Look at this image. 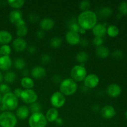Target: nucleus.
<instances>
[{"instance_id": "f257e3e1", "label": "nucleus", "mask_w": 127, "mask_h": 127, "mask_svg": "<svg viewBox=\"0 0 127 127\" xmlns=\"http://www.w3.org/2000/svg\"><path fill=\"white\" fill-rule=\"evenodd\" d=\"M78 24L85 30L92 29L97 22V16L93 11H83L79 14L77 19Z\"/></svg>"}, {"instance_id": "f03ea898", "label": "nucleus", "mask_w": 127, "mask_h": 127, "mask_svg": "<svg viewBox=\"0 0 127 127\" xmlns=\"http://www.w3.org/2000/svg\"><path fill=\"white\" fill-rule=\"evenodd\" d=\"M18 103V98L13 93L10 92L2 95L0 110L2 112L13 111L15 109H17Z\"/></svg>"}, {"instance_id": "7ed1b4c3", "label": "nucleus", "mask_w": 127, "mask_h": 127, "mask_svg": "<svg viewBox=\"0 0 127 127\" xmlns=\"http://www.w3.org/2000/svg\"><path fill=\"white\" fill-rule=\"evenodd\" d=\"M78 85L76 82L70 78H65L60 83V92L65 96H70L76 92Z\"/></svg>"}, {"instance_id": "20e7f679", "label": "nucleus", "mask_w": 127, "mask_h": 127, "mask_svg": "<svg viewBox=\"0 0 127 127\" xmlns=\"http://www.w3.org/2000/svg\"><path fill=\"white\" fill-rule=\"evenodd\" d=\"M17 122V117L12 112L4 111L0 114V126L1 127H15Z\"/></svg>"}, {"instance_id": "39448f33", "label": "nucleus", "mask_w": 127, "mask_h": 127, "mask_svg": "<svg viewBox=\"0 0 127 127\" xmlns=\"http://www.w3.org/2000/svg\"><path fill=\"white\" fill-rule=\"evenodd\" d=\"M47 122L45 116L42 112L32 114L28 120L30 127H45Z\"/></svg>"}, {"instance_id": "423d86ee", "label": "nucleus", "mask_w": 127, "mask_h": 127, "mask_svg": "<svg viewBox=\"0 0 127 127\" xmlns=\"http://www.w3.org/2000/svg\"><path fill=\"white\" fill-rule=\"evenodd\" d=\"M71 77L76 82L83 81L88 75L86 68L81 64L75 65L72 68L71 70Z\"/></svg>"}, {"instance_id": "0eeeda50", "label": "nucleus", "mask_w": 127, "mask_h": 127, "mask_svg": "<svg viewBox=\"0 0 127 127\" xmlns=\"http://www.w3.org/2000/svg\"><path fill=\"white\" fill-rule=\"evenodd\" d=\"M66 102L65 96L60 91L55 92L50 97V103L55 109L61 108L64 105Z\"/></svg>"}, {"instance_id": "6e6552de", "label": "nucleus", "mask_w": 127, "mask_h": 127, "mask_svg": "<svg viewBox=\"0 0 127 127\" xmlns=\"http://www.w3.org/2000/svg\"><path fill=\"white\" fill-rule=\"evenodd\" d=\"M21 99L26 104H31L37 102L38 95L35 91L32 89H24L22 91Z\"/></svg>"}, {"instance_id": "1a4fd4ad", "label": "nucleus", "mask_w": 127, "mask_h": 127, "mask_svg": "<svg viewBox=\"0 0 127 127\" xmlns=\"http://www.w3.org/2000/svg\"><path fill=\"white\" fill-rule=\"evenodd\" d=\"M99 78L95 74H89L86 76L84 81V84L87 88L93 89L98 86L99 83Z\"/></svg>"}, {"instance_id": "9d476101", "label": "nucleus", "mask_w": 127, "mask_h": 127, "mask_svg": "<svg viewBox=\"0 0 127 127\" xmlns=\"http://www.w3.org/2000/svg\"><path fill=\"white\" fill-rule=\"evenodd\" d=\"M66 41L71 45H76L81 40L80 35L77 32L68 31L65 35Z\"/></svg>"}, {"instance_id": "9b49d317", "label": "nucleus", "mask_w": 127, "mask_h": 127, "mask_svg": "<svg viewBox=\"0 0 127 127\" xmlns=\"http://www.w3.org/2000/svg\"><path fill=\"white\" fill-rule=\"evenodd\" d=\"M100 115L105 119H111L116 115V110L112 105H105L100 110Z\"/></svg>"}, {"instance_id": "f8f14e48", "label": "nucleus", "mask_w": 127, "mask_h": 127, "mask_svg": "<svg viewBox=\"0 0 127 127\" xmlns=\"http://www.w3.org/2000/svg\"><path fill=\"white\" fill-rule=\"evenodd\" d=\"M122 93V88L119 84L112 83L107 88V94L111 97H117L119 96Z\"/></svg>"}, {"instance_id": "ddd939ff", "label": "nucleus", "mask_w": 127, "mask_h": 127, "mask_svg": "<svg viewBox=\"0 0 127 127\" xmlns=\"http://www.w3.org/2000/svg\"><path fill=\"white\" fill-rule=\"evenodd\" d=\"M92 29L94 37L103 38L107 33V27L104 24L97 23V24Z\"/></svg>"}, {"instance_id": "4468645a", "label": "nucleus", "mask_w": 127, "mask_h": 127, "mask_svg": "<svg viewBox=\"0 0 127 127\" xmlns=\"http://www.w3.org/2000/svg\"><path fill=\"white\" fill-rule=\"evenodd\" d=\"M16 34L19 37H24L28 32V28L26 26V21L22 19L16 24Z\"/></svg>"}, {"instance_id": "2eb2a0df", "label": "nucleus", "mask_w": 127, "mask_h": 127, "mask_svg": "<svg viewBox=\"0 0 127 127\" xmlns=\"http://www.w3.org/2000/svg\"><path fill=\"white\" fill-rule=\"evenodd\" d=\"M46 74H47L46 69L41 66H36L33 67L31 70V75L35 79H42L45 76Z\"/></svg>"}, {"instance_id": "dca6fc26", "label": "nucleus", "mask_w": 127, "mask_h": 127, "mask_svg": "<svg viewBox=\"0 0 127 127\" xmlns=\"http://www.w3.org/2000/svg\"><path fill=\"white\" fill-rule=\"evenodd\" d=\"M27 42L24 38L17 37L12 42V47L16 52H22L27 48Z\"/></svg>"}, {"instance_id": "f3484780", "label": "nucleus", "mask_w": 127, "mask_h": 127, "mask_svg": "<svg viewBox=\"0 0 127 127\" xmlns=\"http://www.w3.org/2000/svg\"><path fill=\"white\" fill-rule=\"evenodd\" d=\"M55 26V22L53 19L50 17H45L42 19L40 22V27L43 31H50Z\"/></svg>"}, {"instance_id": "a211bd4d", "label": "nucleus", "mask_w": 127, "mask_h": 127, "mask_svg": "<svg viewBox=\"0 0 127 127\" xmlns=\"http://www.w3.org/2000/svg\"><path fill=\"white\" fill-rule=\"evenodd\" d=\"M30 110L29 108L26 105H21L17 108L16 113V117L19 119L20 120H25L27 119L29 115Z\"/></svg>"}, {"instance_id": "6ab92c4d", "label": "nucleus", "mask_w": 127, "mask_h": 127, "mask_svg": "<svg viewBox=\"0 0 127 127\" xmlns=\"http://www.w3.org/2000/svg\"><path fill=\"white\" fill-rule=\"evenodd\" d=\"M22 13L20 10L14 9L9 14V20L11 23L16 25L17 22L22 19Z\"/></svg>"}, {"instance_id": "aec40b11", "label": "nucleus", "mask_w": 127, "mask_h": 127, "mask_svg": "<svg viewBox=\"0 0 127 127\" xmlns=\"http://www.w3.org/2000/svg\"><path fill=\"white\" fill-rule=\"evenodd\" d=\"M12 60L9 56H0V69L6 71L12 66Z\"/></svg>"}, {"instance_id": "412c9836", "label": "nucleus", "mask_w": 127, "mask_h": 127, "mask_svg": "<svg viewBox=\"0 0 127 127\" xmlns=\"http://www.w3.org/2000/svg\"><path fill=\"white\" fill-rule=\"evenodd\" d=\"M58 115H59V112H58L57 109L52 107L47 110L45 116L47 122H53L59 117Z\"/></svg>"}, {"instance_id": "4be33fe9", "label": "nucleus", "mask_w": 127, "mask_h": 127, "mask_svg": "<svg viewBox=\"0 0 127 127\" xmlns=\"http://www.w3.org/2000/svg\"><path fill=\"white\" fill-rule=\"evenodd\" d=\"M12 35L7 31H0V44L7 45L12 41Z\"/></svg>"}, {"instance_id": "5701e85b", "label": "nucleus", "mask_w": 127, "mask_h": 127, "mask_svg": "<svg viewBox=\"0 0 127 127\" xmlns=\"http://www.w3.org/2000/svg\"><path fill=\"white\" fill-rule=\"evenodd\" d=\"M96 55L100 58H105L109 57L110 54V51L108 47L106 46L101 45L97 47L95 50Z\"/></svg>"}, {"instance_id": "b1692460", "label": "nucleus", "mask_w": 127, "mask_h": 127, "mask_svg": "<svg viewBox=\"0 0 127 127\" xmlns=\"http://www.w3.org/2000/svg\"><path fill=\"white\" fill-rule=\"evenodd\" d=\"M21 84L26 89H32L34 86V82L33 79L30 77H23L21 79Z\"/></svg>"}, {"instance_id": "393cba45", "label": "nucleus", "mask_w": 127, "mask_h": 127, "mask_svg": "<svg viewBox=\"0 0 127 127\" xmlns=\"http://www.w3.org/2000/svg\"><path fill=\"white\" fill-rule=\"evenodd\" d=\"M16 78H17V76H16V73L11 71L7 72L3 76V79L5 82L9 84L14 83L16 80Z\"/></svg>"}, {"instance_id": "a878e982", "label": "nucleus", "mask_w": 127, "mask_h": 127, "mask_svg": "<svg viewBox=\"0 0 127 127\" xmlns=\"http://www.w3.org/2000/svg\"><path fill=\"white\" fill-rule=\"evenodd\" d=\"M76 59L78 62L80 63H84L89 60V55L84 51H81L76 54Z\"/></svg>"}, {"instance_id": "bb28decb", "label": "nucleus", "mask_w": 127, "mask_h": 127, "mask_svg": "<svg viewBox=\"0 0 127 127\" xmlns=\"http://www.w3.org/2000/svg\"><path fill=\"white\" fill-rule=\"evenodd\" d=\"M7 2L14 9H19L24 5L25 1L24 0H8Z\"/></svg>"}, {"instance_id": "cd10ccee", "label": "nucleus", "mask_w": 127, "mask_h": 127, "mask_svg": "<svg viewBox=\"0 0 127 127\" xmlns=\"http://www.w3.org/2000/svg\"><path fill=\"white\" fill-rule=\"evenodd\" d=\"M107 33L111 37H115L119 33V29L115 25H110L107 28Z\"/></svg>"}, {"instance_id": "c85d7f7f", "label": "nucleus", "mask_w": 127, "mask_h": 127, "mask_svg": "<svg viewBox=\"0 0 127 127\" xmlns=\"http://www.w3.org/2000/svg\"><path fill=\"white\" fill-rule=\"evenodd\" d=\"M63 42V40L60 37H52L50 42V46L53 48H58L60 47Z\"/></svg>"}, {"instance_id": "c756f323", "label": "nucleus", "mask_w": 127, "mask_h": 127, "mask_svg": "<svg viewBox=\"0 0 127 127\" xmlns=\"http://www.w3.org/2000/svg\"><path fill=\"white\" fill-rule=\"evenodd\" d=\"M113 11L112 8L108 6L102 7L101 9L99 11V16L101 17H107L112 15Z\"/></svg>"}, {"instance_id": "7c9ffc66", "label": "nucleus", "mask_w": 127, "mask_h": 127, "mask_svg": "<svg viewBox=\"0 0 127 127\" xmlns=\"http://www.w3.org/2000/svg\"><path fill=\"white\" fill-rule=\"evenodd\" d=\"M26 63L24 60L22 58H17L14 61V66L16 69L23 70L25 69Z\"/></svg>"}, {"instance_id": "2f4dec72", "label": "nucleus", "mask_w": 127, "mask_h": 127, "mask_svg": "<svg viewBox=\"0 0 127 127\" xmlns=\"http://www.w3.org/2000/svg\"><path fill=\"white\" fill-rule=\"evenodd\" d=\"M11 53V48L9 45H2L0 47V54L2 56H9Z\"/></svg>"}, {"instance_id": "473e14b6", "label": "nucleus", "mask_w": 127, "mask_h": 127, "mask_svg": "<svg viewBox=\"0 0 127 127\" xmlns=\"http://www.w3.org/2000/svg\"><path fill=\"white\" fill-rule=\"evenodd\" d=\"M79 9L83 11H89L91 7V2L88 0H83L79 2Z\"/></svg>"}, {"instance_id": "72a5a7b5", "label": "nucleus", "mask_w": 127, "mask_h": 127, "mask_svg": "<svg viewBox=\"0 0 127 127\" xmlns=\"http://www.w3.org/2000/svg\"><path fill=\"white\" fill-rule=\"evenodd\" d=\"M41 109H42V107H41L40 104L38 102H37L33 103V104H30L29 110H31L32 114L37 112H40Z\"/></svg>"}, {"instance_id": "f704fd0d", "label": "nucleus", "mask_w": 127, "mask_h": 127, "mask_svg": "<svg viewBox=\"0 0 127 127\" xmlns=\"http://www.w3.org/2000/svg\"><path fill=\"white\" fill-rule=\"evenodd\" d=\"M119 13L122 15L127 14V1H122L120 3L119 6Z\"/></svg>"}, {"instance_id": "c9c22d12", "label": "nucleus", "mask_w": 127, "mask_h": 127, "mask_svg": "<svg viewBox=\"0 0 127 127\" xmlns=\"http://www.w3.org/2000/svg\"><path fill=\"white\" fill-rule=\"evenodd\" d=\"M11 92V88L9 86L8 84L6 83H1L0 84V94H4Z\"/></svg>"}, {"instance_id": "e433bc0d", "label": "nucleus", "mask_w": 127, "mask_h": 127, "mask_svg": "<svg viewBox=\"0 0 127 127\" xmlns=\"http://www.w3.org/2000/svg\"><path fill=\"white\" fill-rule=\"evenodd\" d=\"M69 31H73V32H77V33H78V32H79V29H80L81 27L79 26V25L78 24V22H71V23L69 24Z\"/></svg>"}, {"instance_id": "4c0bfd02", "label": "nucleus", "mask_w": 127, "mask_h": 127, "mask_svg": "<svg viewBox=\"0 0 127 127\" xmlns=\"http://www.w3.org/2000/svg\"><path fill=\"white\" fill-rule=\"evenodd\" d=\"M39 16L38 14H37V13H35V12H32V13H30L28 15V19L31 22H38V20H39Z\"/></svg>"}, {"instance_id": "58836bf2", "label": "nucleus", "mask_w": 127, "mask_h": 127, "mask_svg": "<svg viewBox=\"0 0 127 127\" xmlns=\"http://www.w3.org/2000/svg\"><path fill=\"white\" fill-rule=\"evenodd\" d=\"M112 56L114 58H115V59L120 60L123 58V57H124V53L120 50H114L112 53Z\"/></svg>"}, {"instance_id": "ea45409f", "label": "nucleus", "mask_w": 127, "mask_h": 127, "mask_svg": "<svg viewBox=\"0 0 127 127\" xmlns=\"http://www.w3.org/2000/svg\"><path fill=\"white\" fill-rule=\"evenodd\" d=\"M93 43L97 47H99V46L102 45V43H104V40H103V38H101V37H94V38L93 39Z\"/></svg>"}, {"instance_id": "a19ab883", "label": "nucleus", "mask_w": 127, "mask_h": 127, "mask_svg": "<svg viewBox=\"0 0 127 127\" xmlns=\"http://www.w3.org/2000/svg\"><path fill=\"white\" fill-rule=\"evenodd\" d=\"M51 60V57L49 54L47 53H45L43 54L41 57V62L43 64H47V63H49Z\"/></svg>"}, {"instance_id": "79ce46f5", "label": "nucleus", "mask_w": 127, "mask_h": 127, "mask_svg": "<svg viewBox=\"0 0 127 127\" xmlns=\"http://www.w3.org/2000/svg\"><path fill=\"white\" fill-rule=\"evenodd\" d=\"M22 91L23 90H22L21 88H16L14 90L13 93L17 98H21V94H22Z\"/></svg>"}, {"instance_id": "37998d69", "label": "nucleus", "mask_w": 127, "mask_h": 127, "mask_svg": "<svg viewBox=\"0 0 127 127\" xmlns=\"http://www.w3.org/2000/svg\"><path fill=\"white\" fill-rule=\"evenodd\" d=\"M36 37L38 38H43L45 37V32L43 31H42V29L38 30L36 32Z\"/></svg>"}, {"instance_id": "c03bdc74", "label": "nucleus", "mask_w": 127, "mask_h": 127, "mask_svg": "<svg viewBox=\"0 0 127 127\" xmlns=\"http://www.w3.org/2000/svg\"><path fill=\"white\" fill-rule=\"evenodd\" d=\"M27 51L31 54H34L37 52V48H36L35 46L32 45L29 46V47L27 48Z\"/></svg>"}, {"instance_id": "a18cd8bd", "label": "nucleus", "mask_w": 127, "mask_h": 127, "mask_svg": "<svg viewBox=\"0 0 127 127\" xmlns=\"http://www.w3.org/2000/svg\"><path fill=\"white\" fill-rule=\"evenodd\" d=\"M52 79H53V82L55 83H59L62 81V78H61V76L59 74H55V75L53 76Z\"/></svg>"}, {"instance_id": "49530a36", "label": "nucleus", "mask_w": 127, "mask_h": 127, "mask_svg": "<svg viewBox=\"0 0 127 127\" xmlns=\"http://www.w3.org/2000/svg\"><path fill=\"white\" fill-rule=\"evenodd\" d=\"M81 46H83V47H85V46H87L89 43V42L88 41V40L86 38H81L80 42H79Z\"/></svg>"}, {"instance_id": "de8ad7c7", "label": "nucleus", "mask_w": 127, "mask_h": 127, "mask_svg": "<svg viewBox=\"0 0 127 127\" xmlns=\"http://www.w3.org/2000/svg\"><path fill=\"white\" fill-rule=\"evenodd\" d=\"M55 122L56 123V124H57V125H58V126H61V125H63V119H62V118L58 117V119H57V120L55 121Z\"/></svg>"}, {"instance_id": "09e8293b", "label": "nucleus", "mask_w": 127, "mask_h": 127, "mask_svg": "<svg viewBox=\"0 0 127 127\" xmlns=\"http://www.w3.org/2000/svg\"><path fill=\"white\" fill-rule=\"evenodd\" d=\"M86 32V30H85L84 29L81 27L80 29H79V32H78V33H79V34H84Z\"/></svg>"}, {"instance_id": "8fccbe9b", "label": "nucleus", "mask_w": 127, "mask_h": 127, "mask_svg": "<svg viewBox=\"0 0 127 127\" xmlns=\"http://www.w3.org/2000/svg\"><path fill=\"white\" fill-rule=\"evenodd\" d=\"M22 74H23L24 77H27L28 76V74H29V71L27 70V69H24L22 70Z\"/></svg>"}, {"instance_id": "3c124183", "label": "nucleus", "mask_w": 127, "mask_h": 127, "mask_svg": "<svg viewBox=\"0 0 127 127\" xmlns=\"http://www.w3.org/2000/svg\"><path fill=\"white\" fill-rule=\"evenodd\" d=\"M2 80H3V75H2V73L0 71V84H1Z\"/></svg>"}, {"instance_id": "603ef678", "label": "nucleus", "mask_w": 127, "mask_h": 127, "mask_svg": "<svg viewBox=\"0 0 127 127\" xmlns=\"http://www.w3.org/2000/svg\"><path fill=\"white\" fill-rule=\"evenodd\" d=\"M122 16V15L121 14L119 13V14H118L117 16V18H119H119H121Z\"/></svg>"}, {"instance_id": "864d4df0", "label": "nucleus", "mask_w": 127, "mask_h": 127, "mask_svg": "<svg viewBox=\"0 0 127 127\" xmlns=\"http://www.w3.org/2000/svg\"><path fill=\"white\" fill-rule=\"evenodd\" d=\"M2 94H0V103H1V100H2Z\"/></svg>"}, {"instance_id": "5fc2aeb1", "label": "nucleus", "mask_w": 127, "mask_h": 127, "mask_svg": "<svg viewBox=\"0 0 127 127\" xmlns=\"http://www.w3.org/2000/svg\"><path fill=\"white\" fill-rule=\"evenodd\" d=\"M125 117H126V118H127V110L126 112H125Z\"/></svg>"}, {"instance_id": "6e6d98bb", "label": "nucleus", "mask_w": 127, "mask_h": 127, "mask_svg": "<svg viewBox=\"0 0 127 127\" xmlns=\"http://www.w3.org/2000/svg\"><path fill=\"white\" fill-rule=\"evenodd\" d=\"M1 103H0V109H1Z\"/></svg>"}]
</instances>
